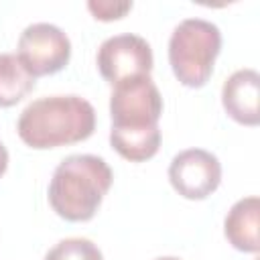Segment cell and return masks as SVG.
I'll return each instance as SVG.
<instances>
[{
    "label": "cell",
    "mask_w": 260,
    "mask_h": 260,
    "mask_svg": "<svg viewBox=\"0 0 260 260\" xmlns=\"http://www.w3.org/2000/svg\"><path fill=\"white\" fill-rule=\"evenodd\" d=\"M162 98L150 75L114 85L110 95V144L130 162H144L158 152Z\"/></svg>",
    "instance_id": "cell-1"
},
{
    "label": "cell",
    "mask_w": 260,
    "mask_h": 260,
    "mask_svg": "<svg viewBox=\"0 0 260 260\" xmlns=\"http://www.w3.org/2000/svg\"><path fill=\"white\" fill-rule=\"evenodd\" d=\"M95 130V110L79 95H47L30 102L18 116L20 140L35 148H59L87 140Z\"/></svg>",
    "instance_id": "cell-2"
},
{
    "label": "cell",
    "mask_w": 260,
    "mask_h": 260,
    "mask_svg": "<svg viewBox=\"0 0 260 260\" xmlns=\"http://www.w3.org/2000/svg\"><path fill=\"white\" fill-rule=\"evenodd\" d=\"M114 181L112 169L95 154H69L49 183V203L65 221H89Z\"/></svg>",
    "instance_id": "cell-3"
},
{
    "label": "cell",
    "mask_w": 260,
    "mask_h": 260,
    "mask_svg": "<svg viewBox=\"0 0 260 260\" xmlns=\"http://www.w3.org/2000/svg\"><path fill=\"white\" fill-rule=\"evenodd\" d=\"M221 51V32L217 24L203 18L181 20L169 39V63L185 87H203Z\"/></svg>",
    "instance_id": "cell-4"
},
{
    "label": "cell",
    "mask_w": 260,
    "mask_h": 260,
    "mask_svg": "<svg viewBox=\"0 0 260 260\" xmlns=\"http://www.w3.org/2000/svg\"><path fill=\"white\" fill-rule=\"evenodd\" d=\"M16 57L32 77L53 75L67 67L71 57L69 37L55 24H28L18 39Z\"/></svg>",
    "instance_id": "cell-5"
},
{
    "label": "cell",
    "mask_w": 260,
    "mask_h": 260,
    "mask_svg": "<svg viewBox=\"0 0 260 260\" xmlns=\"http://www.w3.org/2000/svg\"><path fill=\"white\" fill-rule=\"evenodd\" d=\"M98 69L114 87L120 81L150 75L152 49L138 35H116L106 39L98 49Z\"/></svg>",
    "instance_id": "cell-6"
},
{
    "label": "cell",
    "mask_w": 260,
    "mask_h": 260,
    "mask_svg": "<svg viewBox=\"0 0 260 260\" xmlns=\"http://www.w3.org/2000/svg\"><path fill=\"white\" fill-rule=\"evenodd\" d=\"M169 181L181 197L201 201L219 187L221 165L209 150L187 148L173 156L169 165Z\"/></svg>",
    "instance_id": "cell-7"
},
{
    "label": "cell",
    "mask_w": 260,
    "mask_h": 260,
    "mask_svg": "<svg viewBox=\"0 0 260 260\" xmlns=\"http://www.w3.org/2000/svg\"><path fill=\"white\" fill-rule=\"evenodd\" d=\"M221 104L232 120L244 126L260 124V75L256 69L234 71L221 87Z\"/></svg>",
    "instance_id": "cell-8"
},
{
    "label": "cell",
    "mask_w": 260,
    "mask_h": 260,
    "mask_svg": "<svg viewBox=\"0 0 260 260\" xmlns=\"http://www.w3.org/2000/svg\"><path fill=\"white\" fill-rule=\"evenodd\" d=\"M258 215H260V199L256 195L236 201L228 211L223 221V234L236 250L252 252V254L258 252L260 248Z\"/></svg>",
    "instance_id": "cell-9"
},
{
    "label": "cell",
    "mask_w": 260,
    "mask_h": 260,
    "mask_svg": "<svg viewBox=\"0 0 260 260\" xmlns=\"http://www.w3.org/2000/svg\"><path fill=\"white\" fill-rule=\"evenodd\" d=\"M35 79L16 53L0 55V108L16 106L35 89Z\"/></svg>",
    "instance_id": "cell-10"
},
{
    "label": "cell",
    "mask_w": 260,
    "mask_h": 260,
    "mask_svg": "<svg viewBox=\"0 0 260 260\" xmlns=\"http://www.w3.org/2000/svg\"><path fill=\"white\" fill-rule=\"evenodd\" d=\"M45 260H104L100 248L87 238H67L57 242Z\"/></svg>",
    "instance_id": "cell-11"
},
{
    "label": "cell",
    "mask_w": 260,
    "mask_h": 260,
    "mask_svg": "<svg viewBox=\"0 0 260 260\" xmlns=\"http://www.w3.org/2000/svg\"><path fill=\"white\" fill-rule=\"evenodd\" d=\"M87 10L93 14L95 20H104V22H110V20H118L122 18L126 12L132 10V2H112V0H91L87 2Z\"/></svg>",
    "instance_id": "cell-12"
},
{
    "label": "cell",
    "mask_w": 260,
    "mask_h": 260,
    "mask_svg": "<svg viewBox=\"0 0 260 260\" xmlns=\"http://www.w3.org/2000/svg\"><path fill=\"white\" fill-rule=\"evenodd\" d=\"M6 169H8V150H6V146L0 142V177L6 173Z\"/></svg>",
    "instance_id": "cell-13"
},
{
    "label": "cell",
    "mask_w": 260,
    "mask_h": 260,
    "mask_svg": "<svg viewBox=\"0 0 260 260\" xmlns=\"http://www.w3.org/2000/svg\"><path fill=\"white\" fill-rule=\"evenodd\" d=\"M154 260H181L177 256H160V258H154Z\"/></svg>",
    "instance_id": "cell-14"
}]
</instances>
